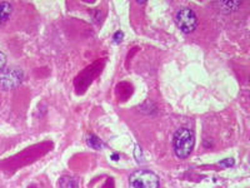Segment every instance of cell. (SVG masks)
<instances>
[{
  "label": "cell",
  "instance_id": "6da1fadb",
  "mask_svg": "<svg viewBox=\"0 0 250 188\" xmlns=\"http://www.w3.org/2000/svg\"><path fill=\"white\" fill-rule=\"evenodd\" d=\"M174 152L178 158L185 160L190 156L195 144V137L193 131L189 128H180L174 134Z\"/></svg>",
  "mask_w": 250,
  "mask_h": 188
},
{
  "label": "cell",
  "instance_id": "7a4b0ae2",
  "mask_svg": "<svg viewBox=\"0 0 250 188\" xmlns=\"http://www.w3.org/2000/svg\"><path fill=\"white\" fill-rule=\"evenodd\" d=\"M130 188H160L159 178L154 172L148 169L135 171L129 177Z\"/></svg>",
  "mask_w": 250,
  "mask_h": 188
},
{
  "label": "cell",
  "instance_id": "3957f363",
  "mask_svg": "<svg viewBox=\"0 0 250 188\" xmlns=\"http://www.w3.org/2000/svg\"><path fill=\"white\" fill-rule=\"evenodd\" d=\"M175 23L176 26L185 33V34H190L198 26V18L194 10L190 8H182L178 10L175 15Z\"/></svg>",
  "mask_w": 250,
  "mask_h": 188
},
{
  "label": "cell",
  "instance_id": "277c9868",
  "mask_svg": "<svg viewBox=\"0 0 250 188\" xmlns=\"http://www.w3.org/2000/svg\"><path fill=\"white\" fill-rule=\"evenodd\" d=\"M23 71L20 69L12 68L6 70L1 78H0V86L3 87L4 91H10V89H15L19 87L23 82Z\"/></svg>",
  "mask_w": 250,
  "mask_h": 188
},
{
  "label": "cell",
  "instance_id": "5b68a950",
  "mask_svg": "<svg viewBox=\"0 0 250 188\" xmlns=\"http://www.w3.org/2000/svg\"><path fill=\"white\" fill-rule=\"evenodd\" d=\"M13 13L12 4L1 3L0 4V26L5 24Z\"/></svg>",
  "mask_w": 250,
  "mask_h": 188
},
{
  "label": "cell",
  "instance_id": "8992f818",
  "mask_svg": "<svg viewBox=\"0 0 250 188\" xmlns=\"http://www.w3.org/2000/svg\"><path fill=\"white\" fill-rule=\"evenodd\" d=\"M86 143L94 149H102L103 147H104L102 141H100L97 136H94V134H89L88 138H86Z\"/></svg>",
  "mask_w": 250,
  "mask_h": 188
},
{
  "label": "cell",
  "instance_id": "52a82bcc",
  "mask_svg": "<svg viewBox=\"0 0 250 188\" xmlns=\"http://www.w3.org/2000/svg\"><path fill=\"white\" fill-rule=\"evenodd\" d=\"M60 187L62 188H77V182L71 177H62L60 180Z\"/></svg>",
  "mask_w": 250,
  "mask_h": 188
},
{
  "label": "cell",
  "instance_id": "ba28073f",
  "mask_svg": "<svg viewBox=\"0 0 250 188\" xmlns=\"http://www.w3.org/2000/svg\"><path fill=\"white\" fill-rule=\"evenodd\" d=\"M220 5L227 6V12H233V10H236L239 6L242 5L240 1H220Z\"/></svg>",
  "mask_w": 250,
  "mask_h": 188
},
{
  "label": "cell",
  "instance_id": "9c48e42d",
  "mask_svg": "<svg viewBox=\"0 0 250 188\" xmlns=\"http://www.w3.org/2000/svg\"><path fill=\"white\" fill-rule=\"evenodd\" d=\"M5 64H6V55L4 54L3 51H0V71L3 70Z\"/></svg>",
  "mask_w": 250,
  "mask_h": 188
},
{
  "label": "cell",
  "instance_id": "30bf717a",
  "mask_svg": "<svg viewBox=\"0 0 250 188\" xmlns=\"http://www.w3.org/2000/svg\"><path fill=\"white\" fill-rule=\"evenodd\" d=\"M123 37H124V34H123L122 31H117L115 35H114V42H115V43H120L123 40Z\"/></svg>",
  "mask_w": 250,
  "mask_h": 188
},
{
  "label": "cell",
  "instance_id": "8fae6325",
  "mask_svg": "<svg viewBox=\"0 0 250 188\" xmlns=\"http://www.w3.org/2000/svg\"><path fill=\"white\" fill-rule=\"evenodd\" d=\"M233 164H234L233 158H228V160L220 162V165H223V167H229V165H233Z\"/></svg>",
  "mask_w": 250,
  "mask_h": 188
}]
</instances>
